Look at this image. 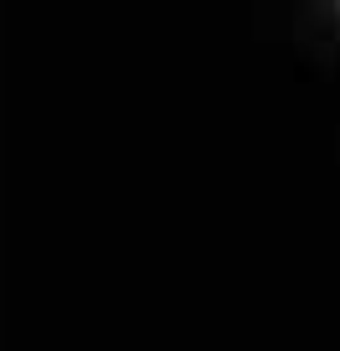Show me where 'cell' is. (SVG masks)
Here are the masks:
<instances>
[]
</instances>
